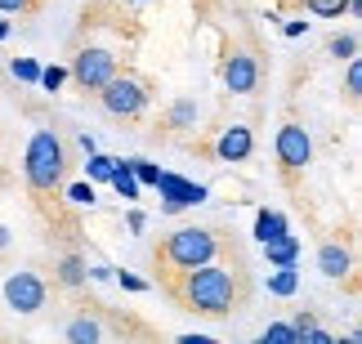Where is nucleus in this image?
<instances>
[{
	"label": "nucleus",
	"instance_id": "obj_1",
	"mask_svg": "<svg viewBox=\"0 0 362 344\" xmlns=\"http://www.w3.org/2000/svg\"><path fill=\"white\" fill-rule=\"evenodd\" d=\"M184 299H188V309H197V313L224 318V313H233V304H238V282H233L228 268L202 264V268L184 273Z\"/></svg>",
	"mask_w": 362,
	"mask_h": 344
},
{
	"label": "nucleus",
	"instance_id": "obj_2",
	"mask_svg": "<svg viewBox=\"0 0 362 344\" xmlns=\"http://www.w3.org/2000/svg\"><path fill=\"white\" fill-rule=\"evenodd\" d=\"M63 139L54 130H36L27 139V153H23V174L36 192H54L63 184Z\"/></svg>",
	"mask_w": 362,
	"mask_h": 344
},
{
	"label": "nucleus",
	"instance_id": "obj_3",
	"mask_svg": "<svg viewBox=\"0 0 362 344\" xmlns=\"http://www.w3.org/2000/svg\"><path fill=\"white\" fill-rule=\"evenodd\" d=\"M161 255H165V264H170V268L192 273V268H202V264H215L219 237H215L211 228H179V232H170V237H165Z\"/></svg>",
	"mask_w": 362,
	"mask_h": 344
},
{
	"label": "nucleus",
	"instance_id": "obj_4",
	"mask_svg": "<svg viewBox=\"0 0 362 344\" xmlns=\"http://www.w3.org/2000/svg\"><path fill=\"white\" fill-rule=\"evenodd\" d=\"M99 103H103L107 117L134 121V117H144V107H148V85H144V81H134V76H121V72H117V76L99 90Z\"/></svg>",
	"mask_w": 362,
	"mask_h": 344
},
{
	"label": "nucleus",
	"instance_id": "obj_5",
	"mask_svg": "<svg viewBox=\"0 0 362 344\" xmlns=\"http://www.w3.org/2000/svg\"><path fill=\"white\" fill-rule=\"evenodd\" d=\"M117 72H121L117 54H112V49H103V45H86V49H76L72 67H67V76H72L81 90H103Z\"/></svg>",
	"mask_w": 362,
	"mask_h": 344
},
{
	"label": "nucleus",
	"instance_id": "obj_6",
	"mask_svg": "<svg viewBox=\"0 0 362 344\" xmlns=\"http://www.w3.org/2000/svg\"><path fill=\"white\" fill-rule=\"evenodd\" d=\"M273 153H277V166H282L286 174H304L313 166V139H309V130L296 126V121H286L282 130H277V139H273Z\"/></svg>",
	"mask_w": 362,
	"mask_h": 344
},
{
	"label": "nucleus",
	"instance_id": "obj_7",
	"mask_svg": "<svg viewBox=\"0 0 362 344\" xmlns=\"http://www.w3.org/2000/svg\"><path fill=\"white\" fill-rule=\"evenodd\" d=\"M152 188L161 192V210H165V215H179V210H188V206H202L206 197H211V188H206V184H192V179L170 174V170H161V179H157Z\"/></svg>",
	"mask_w": 362,
	"mask_h": 344
},
{
	"label": "nucleus",
	"instance_id": "obj_8",
	"mask_svg": "<svg viewBox=\"0 0 362 344\" xmlns=\"http://www.w3.org/2000/svg\"><path fill=\"white\" fill-rule=\"evenodd\" d=\"M45 282L36 278V273H9L5 278V304L13 313H40L45 309Z\"/></svg>",
	"mask_w": 362,
	"mask_h": 344
},
{
	"label": "nucleus",
	"instance_id": "obj_9",
	"mask_svg": "<svg viewBox=\"0 0 362 344\" xmlns=\"http://www.w3.org/2000/svg\"><path fill=\"white\" fill-rule=\"evenodd\" d=\"M224 90L228 94H250L259 85V63H255V54L250 49H233L228 59H224Z\"/></svg>",
	"mask_w": 362,
	"mask_h": 344
},
{
	"label": "nucleus",
	"instance_id": "obj_10",
	"mask_svg": "<svg viewBox=\"0 0 362 344\" xmlns=\"http://www.w3.org/2000/svg\"><path fill=\"white\" fill-rule=\"evenodd\" d=\"M250 153H255V134H250V126H228V130H219V139H215V157L224 161V166H238V161H246Z\"/></svg>",
	"mask_w": 362,
	"mask_h": 344
},
{
	"label": "nucleus",
	"instance_id": "obj_11",
	"mask_svg": "<svg viewBox=\"0 0 362 344\" xmlns=\"http://www.w3.org/2000/svg\"><path fill=\"white\" fill-rule=\"evenodd\" d=\"M349 268H354V255H349V246H340V242H327L322 251H317V273H322V278H349Z\"/></svg>",
	"mask_w": 362,
	"mask_h": 344
},
{
	"label": "nucleus",
	"instance_id": "obj_12",
	"mask_svg": "<svg viewBox=\"0 0 362 344\" xmlns=\"http://www.w3.org/2000/svg\"><path fill=\"white\" fill-rule=\"evenodd\" d=\"M264 259H269L273 268H291L300 259V237H291V232H282V237L264 242Z\"/></svg>",
	"mask_w": 362,
	"mask_h": 344
},
{
	"label": "nucleus",
	"instance_id": "obj_13",
	"mask_svg": "<svg viewBox=\"0 0 362 344\" xmlns=\"http://www.w3.org/2000/svg\"><path fill=\"white\" fill-rule=\"evenodd\" d=\"M63 340L67 344H103V326L90 318V313H81V318H72L63 326Z\"/></svg>",
	"mask_w": 362,
	"mask_h": 344
},
{
	"label": "nucleus",
	"instance_id": "obj_14",
	"mask_svg": "<svg viewBox=\"0 0 362 344\" xmlns=\"http://www.w3.org/2000/svg\"><path fill=\"white\" fill-rule=\"evenodd\" d=\"M59 282L67 291H81V286L90 282V259L86 255H63L59 259Z\"/></svg>",
	"mask_w": 362,
	"mask_h": 344
},
{
	"label": "nucleus",
	"instance_id": "obj_15",
	"mask_svg": "<svg viewBox=\"0 0 362 344\" xmlns=\"http://www.w3.org/2000/svg\"><path fill=\"white\" fill-rule=\"evenodd\" d=\"M282 232H291V224H286L282 210H259V215H255V242H259V246L273 242V237H282Z\"/></svg>",
	"mask_w": 362,
	"mask_h": 344
},
{
	"label": "nucleus",
	"instance_id": "obj_16",
	"mask_svg": "<svg viewBox=\"0 0 362 344\" xmlns=\"http://www.w3.org/2000/svg\"><path fill=\"white\" fill-rule=\"evenodd\" d=\"M300 291V268L291 264V268H273L269 273V295H277V299H291Z\"/></svg>",
	"mask_w": 362,
	"mask_h": 344
},
{
	"label": "nucleus",
	"instance_id": "obj_17",
	"mask_svg": "<svg viewBox=\"0 0 362 344\" xmlns=\"http://www.w3.org/2000/svg\"><path fill=\"white\" fill-rule=\"evenodd\" d=\"M112 174H117V157H107V153L86 157V184H112Z\"/></svg>",
	"mask_w": 362,
	"mask_h": 344
},
{
	"label": "nucleus",
	"instance_id": "obj_18",
	"mask_svg": "<svg viewBox=\"0 0 362 344\" xmlns=\"http://www.w3.org/2000/svg\"><path fill=\"white\" fill-rule=\"evenodd\" d=\"M125 170L139 179V188H152L161 179V166H157V161H148V157H125Z\"/></svg>",
	"mask_w": 362,
	"mask_h": 344
},
{
	"label": "nucleus",
	"instance_id": "obj_19",
	"mask_svg": "<svg viewBox=\"0 0 362 344\" xmlns=\"http://www.w3.org/2000/svg\"><path fill=\"white\" fill-rule=\"evenodd\" d=\"M170 126L175 130H192V126H197V103H192V99L170 103Z\"/></svg>",
	"mask_w": 362,
	"mask_h": 344
},
{
	"label": "nucleus",
	"instance_id": "obj_20",
	"mask_svg": "<svg viewBox=\"0 0 362 344\" xmlns=\"http://www.w3.org/2000/svg\"><path fill=\"white\" fill-rule=\"evenodd\" d=\"M112 188L121 192V197H125V201H139V192H144V188H139V179H134L130 170H125V161H117V174H112Z\"/></svg>",
	"mask_w": 362,
	"mask_h": 344
},
{
	"label": "nucleus",
	"instance_id": "obj_21",
	"mask_svg": "<svg viewBox=\"0 0 362 344\" xmlns=\"http://www.w3.org/2000/svg\"><path fill=\"white\" fill-rule=\"evenodd\" d=\"M304 9L313 18H340V13H349V0H304Z\"/></svg>",
	"mask_w": 362,
	"mask_h": 344
},
{
	"label": "nucleus",
	"instance_id": "obj_22",
	"mask_svg": "<svg viewBox=\"0 0 362 344\" xmlns=\"http://www.w3.org/2000/svg\"><path fill=\"white\" fill-rule=\"evenodd\" d=\"M9 76L23 81V85H36V81H40V63L36 59H9Z\"/></svg>",
	"mask_w": 362,
	"mask_h": 344
},
{
	"label": "nucleus",
	"instance_id": "obj_23",
	"mask_svg": "<svg viewBox=\"0 0 362 344\" xmlns=\"http://www.w3.org/2000/svg\"><path fill=\"white\" fill-rule=\"evenodd\" d=\"M40 90H49V94H59L63 85H67V67H59V63H49V67H40V81H36Z\"/></svg>",
	"mask_w": 362,
	"mask_h": 344
},
{
	"label": "nucleus",
	"instance_id": "obj_24",
	"mask_svg": "<svg viewBox=\"0 0 362 344\" xmlns=\"http://www.w3.org/2000/svg\"><path fill=\"white\" fill-rule=\"evenodd\" d=\"M264 344H300V336L291 331V322H269V331L259 336Z\"/></svg>",
	"mask_w": 362,
	"mask_h": 344
},
{
	"label": "nucleus",
	"instance_id": "obj_25",
	"mask_svg": "<svg viewBox=\"0 0 362 344\" xmlns=\"http://www.w3.org/2000/svg\"><path fill=\"white\" fill-rule=\"evenodd\" d=\"M331 54L344 63H354L358 59V36H331Z\"/></svg>",
	"mask_w": 362,
	"mask_h": 344
},
{
	"label": "nucleus",
	"instance_id": "obj_26",
	"mask_svg": "<svg viewBox=\"0 0 362 344\" xmlns=\"http://www.w3.org/2000/svg\"><path fill=\"white\" fill-rule=\"evenodd\" d=\"M94 197H99V192H94V184H86V179L67 188V201H72V206H94Z\"/></svg>",
	"mask_w": 362,
	"mask_h": 344
},
{
	"label": "nucleus",
	"instance_id": "obj_27",
	"mask_svg": "<svg viewBox=\"0 0 362 344\" xmlns=\"http://www.w3.org/2000/svg\"><path fill=\"white\" fill-rule=\"evenodd\" d=\"M112 278H117V282H121L130 295H144V291H148V282L139 278V273H125V268H121V273H112Z\"/></svg>",
	"mask_w": 362,
	"mask_h": 344
},
{
	"label": "nucleus",
	"instance_id": "obj_28",
	"mask_svg": "<svg viewBox=\"0 0 362 344\" xmlns=\"http://www.w3.org/2000/svg\"><path fill=\"white\" fill-rule=\"evenodd\" d=\"M344 90H349V94H362V63H358V59L349 63V76H344Z\"/></svg>",
	"mask_w": 362,
	"mask_h": 344
},
{
	"label": "nucleus",
	"instance_id": "obj_29",
	"mask_svg": "<svg viewBox=\"0 0 362 344\" xmlns=\"http://www.w3.org/2000/svg\"><path fill=\"white\" fill-rule=\"evenodd\" d=\"M282 32H286L291 40H296V36H309V23H304V18H286V23H282Z\"/></svg>",
	"mask_w": 362,
	"mask_h": 344
},
{
	"label": "nucleus",
	"instance_id": "obj_30",
	"mask_svg": "<svg viewBox=\"0 0 362 344\" xmlns=\"http://www.w3.org/2000/svg\"><path fill=\"white\" fill-rule=\"evenodd\" d=\"M27 9H32V0H0V13H5V18L9 13H27Z\"/></svg>",
	"mask_w": 362,
	"mask_h": 344
},
{
	"label": "nucleus",
	"instance_id": "obj_31",
	"mask_svg": "<svg viewBox=\"0 0 362 344\" xmlns=\"http://www.w3.org/2000/svg\"><path fill=\"white\" fill-rule=\"evenodd\" d=\"M112 273L117 268H107V264H90V282H112Z\"/></svg>",
	"mask_w": 362,
	"mask_h": 344
},
{
	"label": "nucleus",
	"instance_id": "obj_32",
	"mask_svg": "<svg viewBox=\"0 0 362 344\" xmlns=\"http://www.w3.org/2000/svg\"><path fill=\"white\" fill-rule=\"evenodd\" d=\"M175 344H219L215 336H197V331H188V336H179Z\"/></svg>",
	"mask_w": 362,
	"mask_h": 344
},
{
	"label": "nucleus",
	"instance_id": "obj_33",
	"mask_svg": "<svg viewBox=\"0 0 362 344\" xmlns=\"http://www.w3.org/2000/svg\"><path fill=\"white\" fill-rule=\"evenodd\" d=\"M304 344H336V336H331V331H322V326H313V336L304 340Z\"/></svg>",
	"mask_w": 362,
	"mask_h": 344
},
{
	"label": "nucleus",
	"instance_id": "obj_34",
	"mask_svg": "<svg viewBox=\"0 0 362 344\" xmlns=\"http://www.w3.org/2000/svg\"><path fill=\"white\" fill-rule=\"evenodd\" d=\"M76 143H81V153H86V157H90V153H99V139H94V134H81Z\"/></svg>",
	"mask_w": 362,
	"mask_h": 344
},
{
	"label": "nucleus",
	"instance_id": "obj_35",
	"mask_svg": "<svg viewBox=\"0 0 362 344\" xmlns=\"http://www.w3.org/2000/svg\"><path fill=\"white\" fill-rule=\"evenodd\" d=\"M130 228L144 232V228H148V215H144V210H130Z\"/></svg>",
	"mask_w": 362,
	"mask_h": 344
},
{
	"label": "nucleus",
	"instance_id": "obj_36",
	"mask_svg": "<svg viewBox=\"0 0 362 344\" xmlns=\"http://www.w3.org/2000/svg\"><path fill=\"white\" fill-rule=\"evenodd\" d=\"M9 242H13V232H9L5 224H0V251H9Z\"/></svg>",
	"mask_w": 362,
	"mask_h": 344
},
{
	"label": "nucleus",
	"instance_id": "obj_37",
	"mask_svg": "<svg viewBox=\"0 0 362 344\" xmlns=\"http://www.w3.org/2000/svg\"><path fill=\"white\" fill-rule=\"evenodd\" d=\"M336 344H362V336H358V331H349V336H344V340L336 336Z\"/></svg>",
	"mask_w": 362,
	"mask_h": 344
},
{
	"label": "nucleus",
	"instance_id": "obj_38",
	"mask_svg": "<svg viewBox=\"0 0 362 344\" xmlns=\"http://www.w3.org/2000/svg\"><path fill=\"white\" fill-rule=\"evenodd\" d=\"M9 36V18H5V13H0V40H5Z\"/></svg>",
	"mask_w": 362,
	"mask_h": 344
},
{
	"label": "nucleus",
	"instance_id": "obj_39",
	"mask_svg": "<svg viewBox=\"0 0 362 344\" xmlns=\"http://www.w3.org/2000/svg\"><path fill=\"white\" fill-rule=\"evenodd\" d=\"M130 5H148V0H130Z\"/></svg>",
	"mask_w": 362,
	"mask_h": 344
},
{
	"label": "nucleus",
	"instance_id": "obj_40",
	"mask_svg": "<svg viewBox=\"0 0 362 344\" xmlns=\"http://www.w3.org/2000/svg\"><path fill=\"white\" fill-rule=\"evenodd\" d=\"M250 344H264V340H250Z\"/></svg>",
	"mask_w": 362,
	"mask_h": 344
}]
</instances>
